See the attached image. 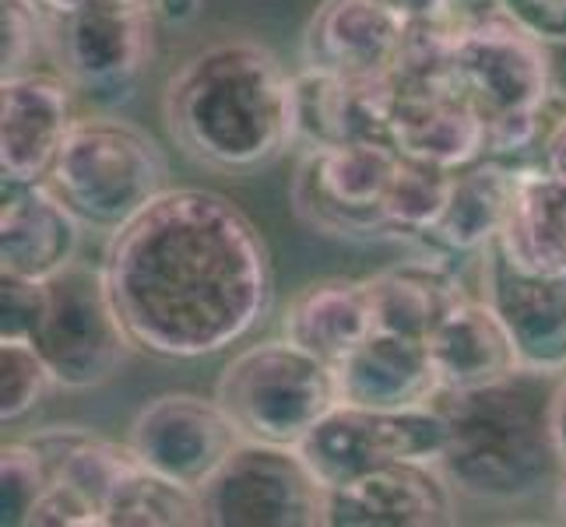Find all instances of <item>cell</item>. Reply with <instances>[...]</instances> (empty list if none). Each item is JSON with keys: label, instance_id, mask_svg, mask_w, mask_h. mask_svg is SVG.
<instances>
[{"label": "cell", "instance_id": "1", "mask_svg": "<svg viewBox=\"0 0 566 527\" xmlns=\"http://www.w3.org/2000/svg\"><path fill=\"white\" fill-rule=\"evenodd\" d=\"M106 278L130 341L155 359H208L258 330L275 296L261 229L226 193L169 187L113 232Z\"/></svg>", "mask_w": 566, "mask_h": 527}, {"label": "cell", "instance_id": "2", "mask_svg": "<svg viewBox=\"0 0 566 527\" xmlns=\"http://www.w3.org/2000/svg\"><path fill=\"white\" fill-rule=\"evenodd\" d=\"M172 145L214 172H258L296 145L292 74L253 39H222L172 71L163 92Z\"/></svg>", "mask_w": 566, "mask_h": 527}, {"label": "cell", "instance_id": "3", "mask_svg": "<svg viewBox=\"0 0 566 527\" xmlns=\"http://www.w3.org/2000/svg\"><path fill=\"white\" fill-rule=\"evenodd\" d=\"M556 380L535 369L475 390H443L437 408L447 419L440 472L461 503L521 506L545 489L556 493L563 461L553 440Z\"/></svg>", "mask_w": 566, "mask_h": 527}, {"label": "cell", "instance_id": "4", "mask_svg": "<svg viewBox=\"0 0 566 527\" xmlns=\"http://www.w3.org/2000/svg\"><path fill=\"white\" fill-rule=\"evenodd\" d=\"M46 183L85 229L113 236L169 190V159L142 124L113 113H82Z\"/></svg>", "mask_w": 566, "mask_h": 527}, {"label": "cell", "instance_id": "5", "mask_svg": "<svg viewBox=\"0 0 566 527\" xmlns=\"http://www.w3.org/2000/svg\"><path fill=\"white\" fill-rule=\"evenodd\" d=\"M214 398L243 440L300 446L331 408L342 404L335 366L289 338L247 345L214 383Z\"/></svg>", "mask_w": 566, "mask_h": 527}, {"label": "cell", "instance_id": "6", "mask_svg": "<svg viewBox=\"0 0 566 527\" xmlns=\"http://www.w3.org/2000/svg\"><path fill=\"white\" fill-rule=\"evenodd\" d=\"M549 50L517 29L496 0H464L451 39V77L485 124L538 113L559 92Z\"/></svg>", "mask_w": 566, "mask_h": 527}, {"label": "cell", "instance_id": "7", "mask_svg": "<svg viewBox=\"0 0 566 527\" xmlns=\"http://www.w3.org/2000/svg\"><path fill=\"white\" fill-rule=\"evenodd\" d=\"M50 303L32 345L56 387L95 390L109 383L138 351L113 303L103 264L74 261L50 282Z\"/></svg>", "mask_w": 566, "mask_h": 527}, {"label": "cell", "instance_id": "8", "mask_svg": "<svg viewBox=\"0 0 566 527\" xmlns=\"http://www.w3.org/2000/svg\"><path fill=\"white\" fill-rule=\"evenodd\" d=\"M401 151L390 141H345L310 148L292 176L289 198L296 219L331 240L374 243L395 240L384 214L387 187Z\"/></svg>", "mask_w": 566, "mask_h": 527}, {"label": "cell", "instance_id": "9", "mask_svg": "<svg viewBox=\"0 0 566 527\" xmlns=\"http://www.w3.org/2000/svg\"><path fill=\"white\" fill-rule=\"evenodd\" d=\"M327 489L300 446L243 440L201 485L211 527H317Z\"/></svg>", "mask_w": 566, "mask_h": 527}, {"label": "cell", "instance_id": "10", "mask_svg": "<svg viewBox=\"0 0 566 527\" xmlns=\"http://www.w3.org/2000/svg\"><path fill=\"white\" fill-rule=\"evenodd\" d=\"M159 29L151 0L53 14L50 67L92 99H127L155 61Z\"/></svg>", "mask_w": 566, "mask_h": 527}, {"label": "cell", "instance_id": "11", "mask_svg": "<svg viewBox=\"0 0 566 527\" xmlns=\"http://www.w3.org/2000/svg\"><path fill=\"white\" fill-rule=\"evenodd\" d=\"M447 419L437 401L398 412L342 401L310 429L300 454L314 467L324 489H338L398 461H440Z\"/></svg>", "mask_w": 566, "mask_h": 527}, {"label": "cell", "instance_id": "12", "mask_svg": "<svg viewBox=\"0 0 566 527\" xmlns=\"http://www.w3.org/2000/svg\"><path fill=\"white\" fill-rule=\"evenodd\" d=\"M387 138L408 159L464 169L490 159V124L451 77V61H401L390 74Z\"/></svg>", "mask_w": 566, "mask_h": 527}, {"label": "cell", "instance_id": "13", "mask_svg": "<svg viewBox=\"0 0 566 527\" xmlns=\"http://www.w3.org/2000/svg\"><path fill=\"white\" fill-rule=\"evenodd\" d=\"M127 443L145 467L201 493V485L219 472L243 436L219 398L172 390L151 398L134 415Z\"/></svg>", "mask_w": 566, "mask_h": 527}, {"label": "cell", "instance_id": "14", "mask_svg": "<svg viewBox=\"0 0 566 527\" xmlns=\"http://www.w3.org/2000/svg\"><path fill=\"white\" fill-rule=\"evenodd\" d=\"M74 85L61 71L35 67L0 82V176L4 183H43L74 120Z\"/></svg>", "mask_w": 566, "mask_h": 527}, {"label": "cell", "instance_id": "15", "mask_svg": "<svg viewBox=\"0 0 566 527\" xmlns=\"http://www.w3.org/2000/svg\"><path fill=\"white\" fill-rule=\"evenodd\" d=\"M458 493L437 461H398L324 496L327 527H443L458 520Z\"/></svg>", "mask_w": 566, "mask_h": 527}, {"label": "cell", "instance_id": "16", "mask_svg": "<svg viewBox=\"0 0 566 527\" xmlns=\"http://www.w3.org/2000/svg\"><path fill=\"white\" fill-rule=\"evenodd\" d=\"M408 25L384 0H324L303 29V67L384 82L398 71Z\"/></svg>", "mask_w": 566, "mask_h": 527}, {"label": "cell", "instance_id": "17", "mask_svg": "<svg viewBox=\"0 0 566 527\" xmlns=\"http://www.w3.org/2000/svg\"><path fill=\"white\" fill-rule=\"evenodd\" d=\"M479 296L511 330L524 369L566 373V278L524 275L490 246L479 257Z\"/></svg>", "mask_w": 566, "mask_h": 527}, {"label": "cell", "instance_id": "18", "mask_svg": "<svg viewBox=\"0 0 566 527\" xmlns=\"http://www.w3.org/2000/svg\"><path fill=\"white\" fill-rule=\"evenodd\" d=\"M85 222L46 180L4 183L0 204V275L50 282L77 261Z\"/></svg>", "mask_w": 566, "mask_h": 527}, {"label": "cell", "instance_id": "19", "mask_svg": "<svg viewBox=\"0 0 566 527\" xmlns=\"http://www.w3.org/2000/svg\"><path fill=\"white\" fill-rule=\"evenodd\" d=\"M390 77L348 82V77L303 67L292 74V134L303 151L345 141H390Z\"/></svg>", "mask_w": 566, "mask_h": 527}, {"label": "cell", "instance_id": "20", "mask_svg": "<svg viewBox=\"0 0 566 527\" xmlns=\"http://www.w3.org/2000/svg\"><path fill=\"white\" fill-rule=\"evenodd\" d=\"M335 373L342 401L359 408L398 412V408H426L443 394L429 345L380 327L348 351Z\"/></svg>", "mask_w": 566, "mask_h": 527}, {"label": "cell", "instance_id": "21", "mask_svg": "<svg viewBox=\"0 0 566 527\" xmlns=\"http://www.w3.org/2000/svg\"><path fill=\"white\" fill-rule=\"evenodd\" d=\"M366 285L369 299H374L377 327L419 341H426L461 303L475 296L458 275L454 257L440 250H426L390 264L380 275L366 278Z\"/></svg>", "mask_w": 566, "mask_h": 527}, {"label": "cell", "instance_id": "22", "mask_svg": "<svg viewBox=\"0 0 566 527\" xmlns=\"http://www.w3.org/2000/svg\"><path fill=\"white\" fill-rule=\"evenodd\" d=\"M521 166L506 159H479L454 172V187L437 229L426 236L429 250L447 257H482L490 250L511 214L517 193Z\"/></svg>", "mask_w": 566, "mask_h": 527}, {"label": "cell", "instance_id": "23", "mask_svg": "<svg viewBox=\"0 0 566 527\" xmlns=\"http://www.w3.org/2000/svg\"><path fill=\"white\" fill-rule=\"evenodd\" d=\"M443 390H475L514 377L521 366L517 345L496 309L479 292L461 303L433 335L426 338Z\"/></svg>", "mask_w": 566, "mask_h": 527}, {"label": "cell", "instance_id": "24", "mask_svg": "<svg viewBox=\"0 0 566 527\" xmlns=\"http://www.w3.org/2000/svg\"><path fill=\"white\" fill-rule=\"evenodd\" d=\"M377 330L369 285L356 278H321L303 285L289 299L282 317V338L306 348L331 366L359 348Z\"/></svg>", "mask_w": 566, "mask_h": 527}, {"label": "cell", "instance_id": "25", "mask_svg": "<svg viewBox=\"0 0 566 527\" xmlns=\"http://www.w3.org/2000/svg\"><path fill=\"white\" fill-rule=\"evenodd\" d=\"M524 275L566 278V187L538 162H524L500 240L493 243Z\"/></svg>", "mask_w": 566, "mask_h": 527}, {"label": "cell", "instance_id": "26", "mask_svg": "<svg viewBox=\"0 0 566 527\" xmlns=\"http://www.w3.org/2000/svg\"><path fill=\"white\" fill-rule=\"evenodd\" d=\"M205 524L201 493L151 472L142 461L113 489L103 527H190Z\"/></svg>", "mask_w": 566, "mask_h": 527}, {"label": "cell", "instance_id": "27", "mask_svg": "<svg viewBox=\"0 0 566 527\" xmlns=\"http://www.w3.org/2000/svg\"><path fill=\"white\" fill-rule=\"evenodd\" d=\"M454 187V172L429 166L419 159H408L401 155V162L395 169V180L387 187L384 198V214L390 222L395 240H422L437 229L440 214L447 208Z\"/></svg>", "mask_w": 566, "mask_h": 527}, {"label": "cell", "instance_id": "28", "mask_svg": "<svg viewBox=\"0 0 566 527\" xmlns=\"http://www.w3.org/2000/svg\"><path fill=\"white\" fill-rule=\"evenodd\" d=\"M134 464H138V457H134L130 443H113V440L88 433L61 464H56L53 482L67 485L77 496H85L95 510L103 514L113 489L120 485V478Z\"/></svg>", "mask_w": 566, "mask_h": 527}, {"label": "cell", "instance_id": "29", "mask_svg": "<svg viewBox=\"0 0 566 527\" xmlns=\"http://www.w3.org/2000/svg\"><path fill=\"white\" fill-rule=\"evenodd\" d=\"M50 467L29 440H11L0 451V524L29 527L32 510L50 489Z\"/></svg>", "mask_w": 566, "mask_h": 527}, {"label": "cell", "instance_id": "30", "mask_svg": "<svg viewBox=\"0 0 566 527\" xmlns=\"http://www.w3.org/2000/svg\"><path fill=\"white\" fill-rule=\"evenodd\" d=\"M56 387L32 341H0V419L4 425L32 415Z\"/></svg>", "mask_w": 566, "mask_h": 527}, {"label": "cell", "instance_id": "31", "mask_svg": "<svg viewBox=\"0 0 566 527\" xmlns=\"http://www.w3.org/2000/svg\"><path fill=\"white\" fill-rule=\"evenodd\" d=\"M0 22H4V46H0L4 77L35 71L43 56L50 61L53 14L39 0H0Z\"/></svg>", "mask_w": 566, "mask_h": 527}, {"label": "cell", "instance_id": "32", "mask_svg": "<svg viewBox=\"0 0 566 527\" xmlns=\"http://www.w3.org/2000/svg\"><path fill=\"white\" fill-rule=\"evenodd\" d=\"M50 285L35 278L0 275V341H32L46 314Z\"/></svg>", "mask_w": 566, "mask_h": 527}, {"label": "cell", "instance_id": "33", "mask_svg": "<svg viewBox=\"0 0 566 527\" xmlns=\"http://www.w3.org/2000/svg\"><path fill=\"white\" fill-rule=\"evenodd\" d=\"M517 29L545 46H566V0H496Z\"/></svg>", "mask_w": 566, "mask_h": 527}, {"label": "cell", "instance_id": "34", "mask_svg": "<svg viewBox=\"0 0 566 527\" xmlns=\"http://www.w3.org/2000/svg\"><path fill=\"white\" fill-rule=\"evenodd\" d=\"M408 29L419 25H458L464 0H384Z\"/></svg>", "mask_w": 566, "mask_h": 527}, {"label": "cell", "instance_id": "35", "mask_svg": "<svg viewBox=\"0 0 566 527\" xmlns=\"http://www.w3.org/2000/svg\"><path fill=\"white\" fill-rule=\"evenodd\" d=\"M538 166L556 176V180L566 187V113L559 116V124L549 130V138H545L542 151H538Z\"/></svg>", "mask_w": 566, "mask_h": 527}, {"label": "cell", "instance_id": "36", "mask_svg": "<svg viewBox=\"0 0 566 527\" xmlns=\"http://www.w3.org/2000/svg\"><path fill=\"white\" fill-rule=\"evenodd\" d=\"M151 8H155V18H159V25L187 29L201 18L205 0H151Z\"/></svg>", "mask_w": 566, "mask_h": 527}, {"label": "cell", "instance_id": "37", "mask_svg": "<svg viewBox=\"0 0 566 527\" xmlns=\"http://www.w3.org/2000/svg\"><path fill=\"white\" fill-rule=\"evenodd\" d=\"M553 440L566 467V373L556 380V394H553Z\"/></svg>", "mask_w": 566, "mask_h": 527}, {"label": "cell", "instance_id": "38", "mask_svg": "<svg viewBox=\"0 0 566 527\" xmlns=\"http://www.w3.org/2000/svg\"><path fill=\"white\" fill-rule=\"evenodd\" d=\"M50 14H71V11H82L92 4H134V0H39Z\"/></svg>", "mask_w": 566, "mask_h": 527}, {"label": "cell", "instance_id": "39", "mask_svg": "<svg viewBox=\"0 0 566 527\" xmlns=\"http://www.w3.org/2000/svg\"><path fill=\"white\" fill-rule=\"evenodd\" d=\"M553 503H556V514H559V520L566 524V472H563V478H559V485H556Z\"/></svg>", "mask_w": 566, "mask_h": 527}]
</instances>
